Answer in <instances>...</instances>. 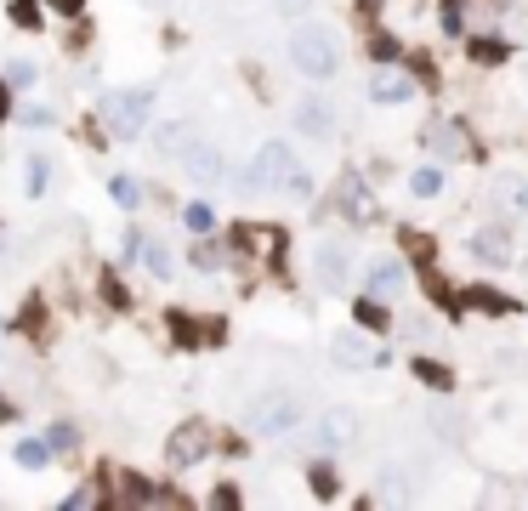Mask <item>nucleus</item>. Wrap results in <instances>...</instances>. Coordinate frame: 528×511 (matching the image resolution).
<instances>
[{"label":"nucleus","mask_w":528,"mask_h":511,"mask_svg":"<svg viewBox=\"0 0 528 511\" xmlns=\"http://www.w3.org/2000/svg\"><path fill=\"white\" fill-rule=\"evenodd\" d=\"M284 52H290V69L307 74V80H335V69H341V46L330 40L324 23H296Z\"/></svg>","instance_id":"obj_1"},{"label":"nucleus","mask_w":528,"mask_h":511,"mask_svg":"<svg viewBox=\"0 0 528 511\" xmlns=\"http://www.w3.org/2000/svg\"><path fill=\"white\" fill-rule=\"evenodd\" d=\"M290 177H296V154H290V142H262L256 159H250V171H245V188L273 194V188H290Z\"/></svg>","instance_id":"obj_2"},{"label":"nucleus","mask_w":528,"mask_h":511,"mask_svg":"<svg viewBox=\"0 0 528 511\" xmlns=\"http://www.w3.org/2000/svg\"><path fill=\"white\" fill-rule=\"evenodd\" d=\"M148 108H154V91H108L103 97V120H108V131L114 137H142V125H148Z\"/></svg>","instance_id":"obj_3"},{"label":"nucleus","mask_w":528,"mask_h":511,"mask_svg":"<svg viewBox=\"0 0 528 511\" xmlns=\"http://www.w3.org/2000/svg\"><path fill=\"white\" fill-rule=\"evenodd\" d=\"M301 421V404L290 392H267L250 404V432H262V438H284V432H296Z\"/></svg>","instance_id":"obj_4"},{"label":"nucleus","mask_w":528,"mask_h":511,"mask_svg":"<svg viewBox=\"0 0 528 511\" xmlns=\"http://www.w3.org/2000/svg\"><path fill=\"white\" fill-rule=\"evenodd\" d=\"M330 358H335V364H347V370H375L387 353H381V347H375V335L358 324V330L330 335Z\"/></svg>","instance_id":"obj_5"},{"label":"nucleus","mask_w":528,"mask_h":511,"mask_svg":"<svg viewBox=\"0 0 528 511\" xmlns=\"http://www.w3.org/2000/svg\"><path fill=\"white\" fill-rule=\"evenodd\" d=\"M313 279H318V290H347V279H352V250L347 245H318V256H313Z\"/></svg>","instance_id":"obj_6"},{"label":"nucleus","mask_w":528,"mask_h":511,"mask_svg":"<svg viewBox=\"0 0 528 511\" xmlns=\"http://www.w3.org/2000/svg\"><path fill=\"white\" fill-rule=\"evenodd\" d=\"M421 148H432V154H443V159H466L472 154V137H466V125H455V120H432V125H421Z\"/></svg>","instance_id":"obj_7"},{"label":"nucleus","mask_w":528,"mask_h":511,"mask_svg":"<svg viewBox=\"0 0 528 511\" xmlns=\"http://www.w3.org/2000/svg\"><path fill=\"white\" fill-rule=\"evenodd\" d=\"M165 455H171V466H194V460H205V455H211V432H205L199 421L176 426V432H171V443H165Z\"/></svg>","instance_id":"obj_8"},{"label":"nucleus","mask_w":528,"mask_h":511,"mask_svg":"<svg viewBox=\"0 0 528 511\" xmlns=\"http://www.w3.org/2000/svg\"><path fill=\"white\" fill-rule=\"evenodd\" d=\"M182 171H188V177L194 182H222L228 177V165H222V154H216L211 142H188V148H182Z\"/></svg>","instance_id":"obj_9"},{"label":"nucleus","mask_w":528,"mask_h":511,"mask_svg":"<svg viewBox=\"0 0 528 511\" xmlns=\"http://www.w3.org/2000/svg\"><path fill=\"white\" fill-rule=\"evenodd\" d=\"M483 267H511V256H517V245H511V233L506 228H483L472 233V245H466Z\"/></svg>","instance_id":"obj_10"},{"label":"nucleus","mask_w":528,"mask_h":511,"mask_svg":"<svg viewBox=\"0 0 528 511\" xmlns=\"http://www.w3.org/2000/svg\"><path fill=\"white\" fill-rule=\"evenodd\" d=\"M364 284H370L375 301H398V296L409 290V273H404V262H375Z\"/></svg>","instance_id":"obj_11"},{"label":"nucleus","mask_w":528,"mask_h":511,"mask_svg":"<svg viewBox=\"0 0 528 511\" xmlns=\"http://www.w3.org/2000/svg\"><path fill=\"white\" fill-rule=\"evenodd\" d=\"M415 97V74H404V69H381L370 80V103H409Z\"/></svg>","instance_id":"obj_12"},{"label":"nucleus","mask_w":528,"mask_h":511,"mask_svg":"<svg viewBox=\"0 0 528 511\" xmlns=\"http://www.w3.org/2000/svg\"><path fill=\"white\" fill-rule=\"evenodd\" d=\"M296 131H307V137H330L335 131V108L324 103V97H301L296 103Z\"/></svg>","instance_id":"obj_13"},{"label":"nucleus","mask_w":528,"mask_h":511,"mask_svg":"<svg viewBox=\"0 0 528 511\" xmlns=\"http://www.w3.org/2000/svg\"><path fill=\"white\" fill-rule=\"evenodd\" d=\"M352 438H358V415H352V409H330V415L318 421V443H324V449H347Z\"/></svg>","instance_id":"obj_14"},{"label":"nucleus","mask_w":528,"mask_h":511,"mask_svg":"<svg viewBox=\"0 0 528 511\" xmlns=\"http://www.w3.org/2000/svg\"><path fill=\"white\" fill-rule=\"evenodd\" d=\"M489 199H494V211H523L528 205V182L523 177H500L489 188Z\"/></svg>","instance_id":"obj_15"},{"label":"nucleus","mask_w":528,"mask_h":511,"mask_svg":"<svg viewBox=\"0 0 528 511\" xmlns=\"http://www.w3.org/2000/svg\"><path fill=\"white\" fill-rule=\"evenodd\" d=\"M341 211H347L352 222H370V216H375V205H370V194H364V182H358V177L341 182Z\"/></svg>","instance_id":"obj_16"},{"label":"nucleus","mask_w":528,"mask_h":511,"mask_svg":"<svg viewBox=\"0 0 528 511\" xmlns=\"http://www.w3.org/2000/svg\"><path fill=\"white\" fill-rule=\"evenodd\" d=\"M52 455H57L52 438H23V443H18V466H23V472H40Z\"/></svg>","instance_id":"obj_17"},{"label":"nucleus","mask_w":528,"mask_h":511,"mask_svg":"<svg viewBox=\"0 0 528 511\" xmlns=\"http://www.w3.org/2000/svg\"><path fill=\"white\" fill-rule=\"evenodd\" d=\"M409 194H415V199H438V194H443V171H438V165L409 171Z\"/></svg>","instance_id":"obj_18"},{"label":"nucleus","mask_w":528,"mask_h":511,"mask_svg":"<svg viewBox=\"0 0 528 511\" xmlns=\"http://www.w3.org/2000/svg\"><path fill=\"white\" fill-rule=\"evenodd\" d=\"M194 142V125H159V154H171V159H182V148Z\"/></svg>","instance_id":"obj_19"},{"label":"nucleus","mask_w":528,"mask_h":511,"mask_svg":"<svg viewBox=\"0 0 528 511\" xmlns=\"http://www.w3.org/2000/svg\"><path fill=\"white\" fill-rule=\"evenodd\" d=\"M466 57H472V63H506L511 46H506V40H483V35H477V40H466Z\"/></svg>","instance_id":"obj_20"},{"label":"nucleus","mask_w":528,"mask_h":511,"mask_svg":"<svg viewBox=\"0 0 528 511\" xmlns=\"http://www.w3.org/2000/svg\"><path fill=\"white\" fill-rule=\"evenodd\" d=\"M415 381H426V387H438V392H449V387H455L449 364H432V358H415Z\"/></svg>","instance_id":"obj_21"},{"label":"nucleus","mask_w":528,"mask_h":511,"mask_svg":"<svg viewBox=\"0 0 528 511\" xmlns=\"http://www.w3.org/2000/svg\"><path fill=\"white\" fill-rule=\"evenodd\" d=\"M142 262H148V273H154V279H171V250H165V245L142 239Z\"/></svg>","instance_id":"obj_22"},{"label":"nucleus","mask_w":528,"mask_h":511,"mask_svg":"<svg viewBox=\"0 0 528 511\" xmlns=\"http://www.w3.org/2000/svg\"><path fill=\"white\" fill-rule=\"evenodd\" d=\"M46 182H52V165H46V159H29V171H23V188H29V199H40L46 194Z\"/></svg>","instance_id":"obj_23"},{"label":"nucleus","mask_w":528,"mask_h":511,"mask_svg":"<svg viewBox=\"0 0 528 511\" xmlns=\"http://www.w3.org/2000/svg\"><path fill=\"white\" fill-rule=\"evenodd\" d=\"M472 296V307H483V313H511V296H500V290H489V284H477V290H466Z\"/></svg>","instance_id":"obj_24"},{"label":"nucleus","mask_w":528,"mask_h":511,"mask_svg":"<svg viewBox=\"0 0 528 511\" xmlns=\"http://www.w3.org/2000/svg\"><path fill=\"white\" fill-rule=\"evenodd\" d=\"M352 318H358L364 330H387V301H358V307H352Z\"/></svg>","instance_id":"obj_25"},{"label":"nucleus","mask_w":528,"mask_h":511,"mask_svg":"<svg viewBox=\"0 0 528 511\" xmlns=\"http://www.w3.org/2000/svg\"><path fill=\"white\" fill-rule=\"evenodd\" d=\"M307 477H313V494H318V500H335V494H341V477H335V466H313Z\"/></svg>","instance_id":"obj_26"},{"label":"nucleus","mask_w":528,"mask_h":511,"mask_svg":"<svg viewBox=\"0 0 528 511\" xmlns=\"http://www.w3.org/2000/svg\"><path fill=\"white\" fill-rule=\"evenodd\" d=\"M182 222H188V233H211L216 228V211H211V205H188Z\"/></svg>","instance_id":"obj_27"},{"label":"nucleus","mask_w":528,"mask_h":511,"mask_svg":"<svg viewBox=\"0 0 528 511\" xmlns=\"http://www.w3.org/2000/svg\"><path fill=\"white\" fill-rule=\"evenodd\" d=\"M375 500H415V489L404 483V472H387V483L375 489Z\"/></svg>","instance_id":"obj_28"},{"label":"nucleus","mask_w":528,"mask_h":511,"mask_svg":"<svg viewBox=\"0 0 528 511\" xmlns=\"http://www.w3.org/2000/svg\"><path fill=\"white\" fill-rule=\"evenodd\" d=\"M108 194H114V205H125V211H131V205L142 199V188L131 177H114V182H108Z\"/></svg>","instance_id":"obj_29"},{"label":"nucleus","mask_w":528,"mask_h":511,"mask_svg":"<svg viewBox=\"0 0 528 511\" xmlns=\"http://www.w3.org/2000/svg\"><path fill=\"white\" fill-rule=\"evenodd\" d=\"M12 23L18 29H40V6L35 0H12Z\"/></svg>","instance_id":"obj_30"},{"label":"nucleus","mask_w":528,"mask_h":511,"mask_svg":"<svg viewBox=\"0 0 528 511\" xmlns=\"http://www.w3.org/2000/svg\"><path fill=\"white\" fill-rule=\"evenodd\" d=\"M171 335L182 341V347H199V341H194V335H199V324H194L188 313H171Z\"/></svg>","instance_id":"obj_31"},{"label":"nucleus","mask_w":528,"mask_h":511,"mask_svg":"<svg viewBox=\"0 0 528 511\" xmlns=\"http://www.w3.org/2000/svg\"><path fill=\"white\" fill-rule=\"evenodd\" d=\"M398 239H404V250H409V256H421V262H432V239H426V233L404 228V233H398Z\"/></svg>","instance_id":"obj_32"},{"label":"nucleus","mask_w":528,"mask_h":511,"mask_svg":"<svg viewBox=\"0 0 528 511\" xmlns=\"http://www.w3.org/2000/svg\"><path fill=\"white\" fill-rule=\"evenodd\" d=\"M103 301H108V307H131V290H125L114 273H103Z\"/></svg>","instance_id":"obj_33"},{"label":"nucleus","mask_w":528,"mask_h":511,"mask_svg":"<svg viewBox=\"0 0 528 511\" xmlns=\"http://www.w3.org/2000/svg\"><path fill=\"white\" fill-rule=\"evenodd\" d=\"M370 57L375 63H392V57H398V40L392 35H370Z\"/></svg>","instance_id":"obj_34"},{"label":"nucleus","mask_w":528,"mask_h":511,"mask_svg":"<svg viewBox=\"0 0 528 511\" xmlns=\"http://www.w3.org/2000/svg\"><path fill=\"white\" fill-rule=\"evenodd\" d=\"M74 443H80V432H74V426H52V449H57V455H69Z\"/></svg>","instance_id":"obj_35"},{"label":"nucleus","mask_w":528,"mask_h":511,"mask_svg":"<svg viewBox=\"0 0 528 511\" xmlns=\"http://www.w3.org/2000/svg\"><path fill=\"white\" fill-rule=\"evenodd\" d=\"M194 267H205V273H211V267H222V245H199L194 250Z\"/></svg>","instance_id":"obj_36"},{"label":"nucleus","mask_w":528,"mask_h":511,"mask_svg":"<svg viewBox=\"0 0 528 511\" xmlns=\"http://www.w3.org/2000/svg\"><path fill=\"white\" fill-rule=\"evenodd\" d=\"M35 80V63H12V74H6V86H29Z\"/></svg>","instance_id":"obj_37"},{"label":"nucleus","mask_w":528,"mask_h":511,"mask_svg":"<svg viewBox=\"0 0 528 511\" xmlns=\"http://www.w3.org/2000/svg\"><path fill=\"white\" fill-rule=\"evenodd\" d=\"M18 120H23V125H52V114H46V108H23Z\"/></svg>","instance_id":"obj_38"},{"label":"nucleus","mask_w":528,"mask_h":511,"mask_svg":"<svg viewBox=\"0 0 528 511\" xmlns=\"http://www.w3.org/2000/svg\"><path fill=\"white\" fill-rule=\"evenodd\" d=\"M80 506H97V494H91V489H74L69 494V511H80Z\"/></svg>","instance_id":"obj_39"},{"label":"nucleus","mask_w":528,"mask_h":511,"mask_svg":"<svg viewBox=\"0 0 528 511\" xmlns=\"http://www.w3.org/2000/svg\"><path fill=\"white\" fill-rule=\"evenodd\" d=\"M57 12H69V18H80V6H86V0H52Z\"/></svg>","instance_id":"obj_40"},{"label":"nucleus","mask_w":528,"mask_h":511,"mask_svg":"<svg viewBox=\"0 0 528 511\" xmlns=\"http://www.w3.org/2000/svg\"><path fill=\"white\" fill-rule=\"evenodd\" d=\"M0 120H12V114H6V80H0Z\"/></svg>","instance_id":"obj_41"},{"label":"nucleus","mask_w":528,"mask_h":511,"mask_svg":"<svg viewBox=\"0 0 528 511\" xmlns=\"http://www.w3.org/2000/svg\"><path fill=\"white\" fill-rule=\"evenodd\" d=\"M290 6H296V0H290Z\"/></svg>","instance_id":"obj_42"}]
</instances>
